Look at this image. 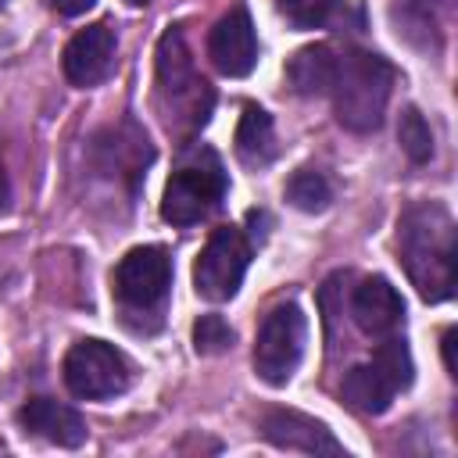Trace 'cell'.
Listing matches in <instances>:
<instances>
[{
	"label": "cell",
	"mask_w": 458,
	"mask_h": 458,
	"mask_svg": "<svg viewBox=\"0 0 458 458\" xmlns=\"http://www.w3.org/2000/svg\"><path fill=\"white\" fill-rule=\"evenodd\" d=\"M250 265V243L243 236V229L236 225H222L208 236L197 265H193V286L204 301H229L236 297L243 276Z\"/></svg>",
	"instance_id": "52a82bcc"
},
{
	"label": "cell",
	"mask_w": 458,
	"mask_h": 458,
	"mask_svg": "<svg viewBox=\"0 0 458 458\" xmlns=\"http://www.w3.org/2000/svg\"><path fill=\"white\" fill-rule=\"evenodd\" d=\"M397 140H401V150L411 161H429L433 157V132H429L426 118L415 107H404L401 125H397Z\"/></svg>",
	"instance_id": "ac0fdd59"
},
{
	"label": "cell",
	"mask_w": 458,
	"mask_h": 458,
	"mask_svg": "<svg viewBox=\"0 0 458 458\" xmlns=\"http://www.w3.org/2000/svg\"><path fill=\"white\" fill-rule=\"evenodd\" d=\"M236 154L247 165H265L276 154V136H272V118L268 111L247 104L236 125Z\"/></svg>",
	"instance_id": "2e32d148"
},
{
	"label": "cell",
	"mask_w": 458,
	"mask_h": 458,
	"mask_svg": "<svg viewBox=\"0 0 458 458\" xmlns=\"http://www.w3.org/2000/svg\"><path fill=\"white\" fill-rule=\"evenodd\" d=\"M208 54L215 61V68L229 79L250 75V68L258 64V36H254V21L243 7L222 14L208 36Z\"/></svg>",
	"instance_id": "30bf717a"
},
{
	"label": "cell",
	"mask_w": 458,
	"mask_h": 458,
	"mask_svg": "<svg viewBox=\"0 0 458 458\" xmlns=\"http://www.w3.org/2000/svg\"><path fill=\"white\" fill-rule=\"evenodd\" d=\"M233 340H236V333H233V326L222 315H200L197 326H193L197 354H222V351L233 347Z\"/></svg>",
	"instance_id": "d6986e66"
},
{
	"label": "cell",
	"mask_w": 458,
	"mask_h": 458,
	"mask_svg": "<svg viewBox=\"0 0 458 458\" xmlns=\"http://www.w3.org/2000/svg\"><path fill=\"white\" fill-rule=\"evenodd\" d=\"M172 286V261L161 247H132L114 268V293L125 311L154 315Z\"/></svg>",
	"instance_id": "9c48e42d"
},
{
	"label": "cell",
	"mask_w": 458,
	"mask_h": 458,
	"mask_svg": "<svg viewBox=\"0 0 458 458\" xmlns=\"http://www.w3.org/2000/svg\"><path fill=\"white\" fill-rule=\"evenodd\" d=\"M286 200H290L293 208H301V211H326L329 200H333V190H329V182H326L322 172L301 168V172H293L290 182H286Z\"/></svg>",
	"instance_id": "e0dca14e"
},
{
	"label": "cell",
	"mask_w": 458,
	"mask_h": 458,
	"mask_svg": "<svg viewBox=\"0 0 458 458\" xmlns=\"http://www.w3.org/2000/svg\"><path fill=\"white\" fill-rule=\"evenodd\" d=\"M4 4H7V0H0V7H4Z\"/></svg>",
	"instance_id": "d4e9b609"
},
{
	"label": "cell",
	"mask_w": 458,
	"mask_h": 458,
	"mask_svg": "<svg viewBox=\"0 0 458 458\" xmlns=\"http://www.w3.org/2000/svg\"><path fill=\"white\" fill-rule=\"evenodd\" d=\"M225 168L211 150H197L193 157H186L172 179L165 182V197H161V218L172 225H190L200 222L204 215H211L218 208V200L225 197Z\"/></svg>",
	"instance_id": "277c9868"
},
{
	"label": "cell",
	"mask_w": 458,
	"mask_h": 458,
	"mask_svg": "<svg viewBox=\"0 0 458 458\" xmlns=\"http://www.w3.org/2000/svg\"><path fill=\"white\" fill-rule=\"evenodd\" d=\"M351 315H354V322H358V329H361L365 336L383 340V336H394V333L401 329V322H404V301H401V293L390 286V279L372 276V279H365V283L354 290V297H351Z\"/></svg>",
	"instance_id": "4fadbf2b"
},
{
	"label": "cell",
	"mask_w": 458,
	"mask_h": 458,
	"mask_svg": "<svg viewBox=\"0 0 458 458\" xmlns=\"http://www.w3.org/2000/svg\"><path fill=\"white\" fill-rule=\"evenodd\" d=\"M304 340H308V318H304V311L293 301L272 308L265 315L261 329H258V340H254V372L268 386L290 383V376L301 365Z\"/></svg>",
	"instance_id": "8992f818"
},
{
	"label": "cell",
	"mask_w": 458,
	"mask_h": 458,
	"mask_svg": "<svg viewBox=\"0 0 458 458\" xmlns=\"http://www.w3.org/2000/svg\"><path fill=\"white\" fill-rule=\"evenodd\" d=\"M454 218L444 204H411L397 222V254L422 301L437 304L454 293Z\"/></svg>",
	"instance_id": "6da1fadb"
},
{
	"label": "cell",
	"mask_w": 458,
	"mask_h": 458,
	"mask_svg": "<svg viewBox=\"0 0 458 458\" xmlns=\"http://www.w3.org/2000/svg\"><path fill=\"white\" fill-rule=\"evenodd\" d=\"M50 4H54L61 14H86L97 0H50Z\"/></svg>",
	"instance_id": "44dd1931"
},
{
	"label": "cell",
	"mask_w": 458,
	"mask_h": 458,
	"mask_svg": "<svg viewBox=\"0 0 458 458\" xmlns=\"http://www.w3.org/2000/svg\"><path fill=\"white\" fill-rule=\"evenodd\" d=\"M279 14L297 25V29H318L326 25L329 11H333V0H276Z\"/></svg>",
	"instance_id": "ffe728a7"
},
{
	"label": "cell",
	"mask_w": 458,
	"mask_h": 458,
	"mask_svg": "<svg viewBox=\"0 0 458 458\" xmlns=\"http://www.w3.org/2000/svg\"><path fill=\"white\" fill-rule=\"evenodd\" d=\"M261 437L276 447L286 451H304V454H344V444L311 415L276 408L261 419Z\"/></svg>",
	"instance_id": "7c38bea8"
},
{
	"label": "cell",
	"mask_w": 458,
	"mask_h": 458,
	"mask_svg": "<svg viewBox=\"0 0 458 458\" xmlns=\"http://www.w3.org/2000/svg\"><path fill=\"white\" fill-rule=\"evenodd\" d=\"M157 97L161 100L172 97V104L165 107L168 125L179 122V118H186L190 129L204 125L208 107H211V89L193 72V61H190V50H186L179 29H168L157 43Z\"/></svg>",
	"instance_id": "5b68a950"
},
{
	"label": "cell",
	"mask_w": 458,
	"mask_h": 458,
	"mask_svg": "<svg viewBox=\"0 0 458 458\" xmlns=\"http://www.w3.org/2000/svg\"><path fill=\"white\" fill-rule=\"evenodd\" d=\"M64 386L82 401H104L129 386V361L104 340H79L64 354Z\"/></svg>",
	"instance_id": "ba28073f"
},
{
	"label": "cell",
	"mask_w": 458,
	"mask_h": 458,
	"mask_svg": "<svg viewBox=\"0 0 458 458\" xmlns=\"http://www.w3.org/2000/svg\"><path fill=\"white\" fill-rule=\"evenodd\" d=\"M111 64H114V29L107 21L79 29L64 47V75L79 89L104 82Z\"/></svg>",
	"instance_id": "8fae6325"
},
{
	"label": "cell",
	"mask_w": 458,
	"mask_h": 458,
	"mask_svg": "<svg viewBox=\"0 0 458 458\" xmlns=\"http://www.w3.org/2000/svg\"><path fill=\"white\" fill-rule=\"evenodd\" d=\"M129 4H136V7H140V4H147V0H129Z\"/></svg>",
	"instance_id": "cb8c5ba5"
},
{
	"label": "cell",
	"mask_w": 458,
	"mask_h": 458,
	"mask_svg": "<svg viewBox=\"0 0 458 458\" xmlns=\"http://www.w3.org/2000/svg\"><path fill=\"white\" fill-rule=\"evenodd\" d=\"M444 365L451 376H458V365H454V329L444 333Z\"/></svg>",
	"instance_id": "7402d4cb"
},
{
	"label": "cell",
	"mask_w": 458,
	"mask_h": 458,
	"mask_svg": "<svg viewBox=\"0 0 458 458\" xmlns=\"http://www.w3.org/2000/svg\"><path fill=\"white\" fill-rule=\"evenodd\" d=\"M394 86V68L369 50H347L336 57L333 72V107L336 122L351 132H372L383 122L386 100Z\"/></svg>",
	"instance_id": "7a4b0ae2"
},
{
	"label": "cell",
	"mask_w": 458,
	"mask_h": 458,
	"mask_svg": "<svg viewBox=\"0 0 458 458\" xmlns=\"http://www.w3.org/2000/svg\"><path fill=\"white\" fill-rule=\"evenodd\" d=\"M408 383H411V354L408 344L394 333L379 340L372 361H361L344 376V401L361 415H379L390 408L394 394L404 390Z\"/></svg>",
	"instance_id": "3957f363"
},
{
	"label": "cell",
	"mask_w": 458,
	"mask_h": 458,
	"mask_svg": "<svg viewBox=\"0 0 458 458\" xmlns=\"http://www.w3.org/2000/svg\"><path fill=\"white\" fill-rule=\"evenodd\" d=\"M11 208V179H7V168L0 161V215Z\"/></svg>",
	"instance_id": "603a6c76"
},
{
	"label": "cell",
	"mask_w": 458,
	"mask_h": 458,
	"mask_svg": "<svg viewBox=\"0 0 458 458\" xmlns=\"http://www.w3.org/2000/svg\"><path fill=\"white\" fill-rule=\"evenodd\" d=\"M18 422L25 426V433L43 437L57 447H79L86 440V419L72 404H61L54 397H32L18 411Z\"/></svg>",
	"instance_id": "5bb4252c"
},
{
	"label": "cell",
	"mask_w": 458,
	"mask_h": 458,
	"mask_svg": "<svg viewBox=\"0 0 458 458\" xmlns=\"http://www.w3.org/2000/svg\"><path fill=\"white\" fill-rule=\"evenodd\" d=\"M333 72H336V57H333V50L322 47V43L297 50V54L290 57V64H286V79L293 82V89H297L301 97H322V93H329Z\"/></svg>",
	"instance_id": "9a60e30c"
}]
</instances>
